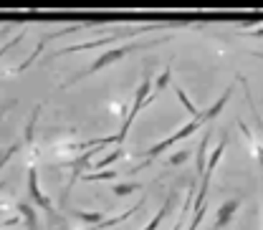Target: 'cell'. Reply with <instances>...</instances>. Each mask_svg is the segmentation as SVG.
<instances>
[{
	"label": "cell",
	"mask_w": 263,
	"mask_h": 230,
	"mask_svg": "<svg viewBox=\"0 0 263 230\" xmlns=\"http://www.w3.org/2000/svg\"><path fill=\"white\" fill-rule=\"evenodd\" d=\"M149 86H152V81L149 79H142V84L137 86V94H134V104H132V109H129V114H127V119H124V124H122V129H119V134H114L117 137V144H122L124 139H127V134H129L132 129V122L137 119V114L142 111V106L147 104V94H149Z\"/></svg>",
	"instance_id": "7a4b0ae2"
},
{
	"label": "cell",
	"mask_w": 263,
	"mask_h": 230,
	"mask_svg": "<svg viewBox=\"0 0 263 230\" xmlns=\"http://www.w3.org/2000/svg\"><path fill=\"white\" fill-rule=\"evenodd\" d=\"M15 207H18L21 218L26 220V225H28V230H38V218H35V207H33L31 202H18Z\"/></svg>",
	"instance_id": "9c48e42d"
},
{
	"label": "cell",
	"mask_w": 263,
	"mask_h": 230,
	"mask_svg": "<svg viewBox=\"0 0 263 230\" xmlns=\"http://www.w3.org/2000/svg\"><path fill=\"white\" fill-rule=\"evenodd\" d=\"M251 149H253V155H256V160H258V167H261V180H263V147L256 142Z\"/></svg>",
	"instance_id": "d6986e66"
},
{
	"label": "cell",
	"mask_w": 263,
	"mask_h": 230,
	"mask_svg": "<svg viewBox=\"0 0 263 230\" xmlns=\"http://www.w3.org/2000/svg\"><path fill=\"white\" fill-rule=\"evenodd\" d=\"M73 215L79 218V220H84V223H91V225H97V223H101L104 220V215L101 213H84V210H73Z\"/></svg>",
	"instance_id": "e0dca14e"
},
{
	"label": "cell",
	"mask_w": 263,
	"mask_h": 230,
	"mask_svg": "<svg viewBox=\"0 0 263 230\" xmlns=\"http://www.w3.org/2000/svg\"><path fill=\"white\" fill-rule=\"evenodd\" d=\"M142 185H137V182H124V185H114L111 190H114V195L117 197H124V195H129V193H134V190H139Z\"/></svg>",
	"instance_id": "ac0fdd59"
},
{
	"label": "cell",
	"mask_w": 263,
	"mask_h": 230,
	"mask_svg": "<svg viewBox=\"0 0 263 230\" xmlns=\"http://www.w3.org/2000/svg\"><path fill=\"white\" fill-rule=\"evenodd\" d=\"M142 205H144V197H139V200H137V205H134L132 210H124L122 215H117V218H104L101 223H97V225H94V230H106V228H111V225H119V223H124L127 218H132V215L137 213V210H142Z\"/></svg>",
	"instance_id": "52a82bcc"
},
{
	"label": "cell",
	"mask_w": 263,
	"mask_h": 230,
	"mask_svg": "<svg viewBox=\"0 0 263 230\" xmlns=\"http://www.w3.org/2000/svg\"><path fill=\"white\" fill-rule=\"evenodd\" d=\"M208 142H210V137L205 134V137H202V142H200V149H197V157H195L197 175H202V169H205V160H208Z\"/></svg>",
	"instance_id": "5bb4252c"
},
{
	"label": "cell",
	"mask_w": 263,
	"mask_h": 230,
	"mask_svg": "<svg viewBox=\"0 0 263 230\" xmlns=\"http://www.w3.org/2000/svg\"><path fill=\"white\" fill-rule=\"evenodd\" d=\"M122 157H124V147L119 144V147H117V149H114L111 155H106V157H101V160H99V162H97V167H94V169H104V167H109V164H114V162H117V160H122Z\"/></svg>",
	"instance_id": "9a60e30c"
},
{
	"label": "cell",
	"mask_w": 263,
	"mask_h": 230,
	"mask_svg": "<svg viewBox=\"0 0 263 230\" xmlns=\"http://www.w3.org/2000/svg\"><path fill=\"white\" fill-rule=\"evenodd\" d=\"M187 157H190L187 152H177L175 157H170V164H182V162H185V160H187Z\"/></svg>",
	"instance_id": "ffe728a7"
},
{
	"label": "cell",
	"mask_w": 263,
	"mask_h": 230,
	"mask_svg": "<svg viewBox=\"0 0 263 230\" xmlns=\"http://www.w3.org/2000/svg\"><path fill=\"white\" fill-rule=\"evenodd\" d=\"M243 35H248V38H263V28H258V31H246Z\"/></svg>",
	"instance_id": "44dd1931"
},
{
	"label": "cell",
	"mask_w": 263,
	"mask_h": 230,
	"mask_svg": "<svg viewBox=\"0 0 263 230\" xmlns=\"http://www.w3.org/2000/svg\"><path fill=\"white\" fill-rule=\"evenodd\" d=\"M170 76H172V66H167L162 73L157 76V81H155V91H152V97L147 99V104H152V101L157 99V94H162L164 89H167V84H170Z\"/></svg>",
	"instance_id": "30bf717a"
},
{
	"label": "cell",
	"mask_w": 263,
	"mask_h": 230,
	"mask_svg": "<svg viewBox=\"0 0 263 230\" xmlns=\"http://www.w3.org/2000/svg\"><path fill=\"white\" fill-rule=\"evenodd\" d=\"M193 197H195V185H190L187 197H185V205H182L180 218H177V223H175V228H172V230H182V228H185V218H187V210H190V205H193Z\"/></svg>",
	"instance_id": "8fae6325"
},
{
	"label": "cell",
	"mask_w": 263,
	"mask_h": 230,
	"mask_svg": "<svg viewBox=\"0 0 263 230\" xmlns=\"http://www.w3.org/2000/svg\"><path fill=\"white\" fill-rule=\"evenodd\" d=\"M170 205H172V195H170L167 200H164V205L160 207V210H157V215H155V218H152V220H149V223H147V225H144L142 230H157V228H160V223L164 220V215H167Z\"/></svg>",
	"instance_id": "7c38bea8"
},
{
	"label": "cell",
	"mask_w": 263,
	"mask_h": 230,
	"mask_svg": "<svg viewBox=\"0 0 263 230\" xmlns=\"http://www.w3.org/2000/svg\"><path fill=\"white\" fill-rule=\"evenodd\" d=\"M26 182H28V197H31L33 205H38L41 210H46L48 215H53V202H51V197L43 195V190H41V185H38V169H35V167H28Z\"/></svg>",
	"instance_id": "277c9868"
},
{
	"label": "cell",
	"mask_w": 263,
	"mask_h": 230,
	"mask_svg": "<svg viewBox=\"0 0 263 230\" xmlns=\"http://www.w3.org/2000/svg\"><path fill=\"white\" fill-rule=\"evenodd\" d=\"M175 91H177V99H180V104L185 106V111H187L190 117H197V114H200V109H197L195 104H193V101L187 99V94H185L182 89H175Z\"/></svg>",
	"instance_id": "2e32d148"
},
{
	"label": "cell",
	"mask_w": 263,
	"mask_h": 230,
	"mask_svg": "<svg viewBox=\"0 0 263 230\" xmlns=\"http://www.w3.org/2000/svg\"><path fill=\"white\" fill-rule=\"evenodd\" d=\"M139 48H149V46H137V43H124V46H119V48H109V51H104L101 56H99L94 64L89 66L84 73H76L68 84H76V81H81V79H86V76H91V73H99L101 68H106V66L117 64V61H122L124 56H129V53H134V51H139ZM66 84V86H68Z\"/></svg>",
	"instance_id": "6da1fadb"
},
{
	"label": "cell",
	"mask_w": 263,
	"mask_h": 230,
	"mask_svg": "<svg viewBox=\"0 0 263 230\" xmlns=\"http://www.w3.org/2000/svg\"><path fill=\"white\" fill-rule=\"evenodd\" d=\"M0 114H3V111H0Z\"/></svg>",
	"instance_id": "7402d4cb"
},
{
	"label": "cell",
	"mask_w": 263,
	"mask_h": 230,
	"mask_svg": "<svg viewBox=\"0 0 263 230\" xmlns=\"http://www.w3.org/2000/svg\"><path fill=\"white\" fill-rule=\"evenodd\" d=\"M238 207H240V200H226V202L218 207L215 223H213V228H210V230H223V228H226L230 220H233V215L238 213Z\"/></svg>",
	"instance_id": "8992f818"
},
{
	"label": "cell",
	"mask_w": 263,
	"mask_h": 230,
	"mask_svg": "<svg viewBox=\"0 0 263 230\" xmlns=\"http://www.w3.org/2000/svg\"><path fill=\"white\" fill-rule=\"evenodd\" d=\"M104 147H89L81 157H76L73 162H68V164H61V167H71V180H68V185H66V190H71L73 185H76V180L84 175V169H89V164H91V160L97 157L99 152H101Z\"/></svg>",
	"instance_id": "5b68a950"
},
{
	"label": "cell",
	"mask_w": 263,
	"mask_h": 230,
	"mask_svg": "<svg viewBox=\"0 0 263 230\" xmlns=\"http://www.w3.org/2000/svg\"><path fill=\"white\" fill-rule=\"evenodd\" d=\"M149 31V26H144V28H137V31H124V33H111V35H104V38H97V41H89V43H73V46H68V48H61L56 56H66V53H76V51H86V48H99V46H109V43H114V41H119V38H132V35H139V33H147Z\"/></svg>",
	"instance_id": "3957f363"
},
{
	"label": "cell",
	"mask_w": 263,
	"mask_h": 230,
	"mask_svg": "<svg viewBox=\"0 0 263 230\" xmlns=\"http://www.w3.org/2000/svg\"><path fill=\"white\" fill-rule=\"evenodd\" d=\"M238 81H240V84H243V89H246V101H248V109H251V114H253V122L258 124V131H261V137H263V119H261V114H258V106H256V101H253V97H251L248 79H246V76H238Z\"/></svg>",
	"instance_id": "ba28073f"
},
{
	"label": "cell",
	"mask_w": 263,
	"mask_h": 230,
	"mask_svg": "<svg viewBox=\"0 0 263 230\" xmlns=\"http://www.w3.org/2000/svg\"><path fill=\"white\" fill-rule=\"evenodd\" d=\"M81 177L86 182H104V180H117V172L114 169H101V172H84Z\"/></svg>",
	"instance_id": "4fadbf2b"
}]
</instances>
